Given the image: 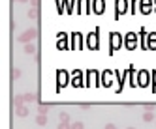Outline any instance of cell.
Here are the masks:
<instances>
[{
  "mask_svg": "<svg viewBox=\"0 0 156 129\" xmlns=\"http://www.w3.org/2000/svg\"><path fill=\"white\" fill-rule=\"evenodd\" d=\"M36 36H38V30H36V28H30V30H26V32L21 34L17 39H19L21 43H32V39L36 38Z\"/></svg>",
  "mask_w": 156,
  "mask_h": 129,
  "instance_id": "obj_1",
  "label": "cell"
},
{
  "mask_svg": "<svg viewBox=\"0 0 156 129\" xmlns=\"http://www.w3.org/2000/svg\"><path fill=\"white\" fill-rule=\"evenodd\" d=\"M87 47H88V49H94V51L100 47V45H98V30L90 32V34L87 36Z\"/></svg>",
  "mask_w": 156,
  "mask_h": 129,
  "instance_id": "obj_2",
  "label": "cell"
},
{
  "mask_svg": "<svg viewBox=\"0 0 156 129\" xmlns=\"http://www.w3.org/2000/svg\"><path fill=\"white\" fill-rule=\"evenodd\" d=\"M120 45H122V36L120 34H111V53L115 51V49H118Z\"/></svg>",
  "mask_w": 156,
  "mask_h": 129,
  "instance_id": "obj_3",
  "label": "cell"
},
{
  "mask_svg": "<svg viewBox=\"0 0 156 129\" xmlns=\"http://www.w3.org/2000/svg\"><path fill=\"white\" fill-rule=\"evenodd\" d=\"M126 6H128V0H117V11H115V17L117 19L126 11Z\"/></svg>",
  "mask_w": 156,
  "mask_h": 129,
  "instance_id": "obj_4",
  "label": "cell"
},
{
  "mask_svg": "<svg viewBox=\"0 0 156 129\" xmlns=\"http://www.w3.org/2000/svg\"><path fill=\"white\" fill-rule=\"evenodd\" d=\"M81 41H83V36H81L79 32L72 34V47H75V49H81Z\"/></svg>",
  "mask_w": 156,
  "mask_h": 129,
  "instance_id": "obj_5",
  "label": "cell"
},
{
  "mask_svg": "<svg viewBox=\"0 0 156 129\" xmlns=\"http://www.w3.org/2000/svg\"><path fill=\"white\" fill-rule=\"evenodd\" d=\"M126 47L136 49V32H130L128 36H126Z\"/></svg>",
  "mask_w": 156,
  "mask_h": 129,
  "instance_id": "obj_6",
  "label": "cell"
},
{
  "mask_svg": "<svg viewBox=\"0 0 156 129\" xmlns=\"http://www.w3.org/2000/svg\"><path fill=\"white\" fill-rule=\"evenodd\" d=\"M105 8V2L104 0H92V10H94L96 13H102Z\"/></svg>",
  "mask_w": 156,
  "mask_h": 129,
  "instance_id": "obj_7",
  "label": "cell"
},
{
  "mask_svg": "<svg viewBox=\"0 0 156 129\" xmlns=\"http://www.w3.org/2000/svg\"><path fill=\"white\" fill-rule=\"evenodd\" d=\"M147 49H156V32H151L147 36Z\"/></svg>",
  "mask_w": 156,
  "mask_h": 129,
  "instance_id": "obj_8",
  "label": "cell"
},
{
  "mask_svg": "<svg viewBox=\"0 0 156 129\" xmlns=\"http://www.w3.org/2000/svg\"><path fill=\"white\" fill-rule=\"evenodd\" d=\"M56 47L60 49H68V41H66V34H58V43H56Z\"/></svg>",
  "mask_w": 156,
  "mask_h": 129,
  "instance_id": "obj_9",
  "label": "cell"
},
{
  "mask_svg": "<svg viewBox=\"0 0 156 129\" xmlns=\"http://www.w3.org/2000/svg\"><path fill=\"white\" fill-rule=\"evenodd\" d=\"M74 86H81L83 84V73H81V71H75V73H74Z\"/></svg>",
  "mask_w": 156,
  "mask_h": 129,
  "instance_id": "obj_10",
  "label": "cell"
},
{
  "mask_svg": "<svg viewBox=\"0 0 156 129\" xmlns=\"http://www.w3.org/2000/svg\"><path fill=\"white\" fill-rule=\"evenodd\" d=\"M56 75H58V86H64L68 82V73L66 71H58Z\"/></svg>",
  "mask_w": 156,
  "mask_h": 129,
  "instance_id": "obj_11",
  "label": "cell"
},
{
  "mask_svg": "<svg viewBox=\"0 0 156 129\" xmlns=\"http://www.w3.org/2000/svg\"><path fill=\"white\" fill-rule=\"evenodd\" d=\"M17 116H21V118L28 116V107H26V105H21V107H17Z\"/></svg>",
  "mask_w": 156,
  "mask_h": 129,
  "instance_id": "obj_12",
  "label": "cell"
},
{
  "mask_svg": "<svg viewBox=\"0 0 156 129\" xmlns=\"http://www.w3.org/2000/svg\"><path fill=\"white\" fill-rule=\"evenodd\" d=\"M147 82H148V73H147V71H139V84L145 86Z\"/></svg>",
  "mask_w": 156,
  "mask_h": 129,
  "instance_id": "obj_13",
  "label": "cell"
},
{
  "mask_svg": "<svg viewBox=\"0 0 156 129\" xmlns=\"http://www.w3.org/2000/svg\"><path fill=\"white\" fill-rule=\"evenodd\" d=\"M36 51H38V49H36L34 43H26V45H25V53L26 54H36Z\"/></svg>",
  "mask_w": 156,
  "mask_h": 129,
  "instance_id": "obj_14",
  "label": "cell"
},
{
  "mask_svg": "<svg viewBox=\"0 0 156 129\" xmlns=\"http://www.w3.org/2000/svg\"><path fill=\"white\" fill-rule=\"evenodd\" d=\"M40 107H38V112L40 114H47V110L49 109H51V105H49V103H38Z\"/></svg>",
  "mask_w": 156,
  "mask_h": 129,
  "instance_id": "obj_15",
  "label": "cell"
},
{
  "mask_svg": "<svg viewBox=\"0 0 156 129\" xmlns=\"http://www.w3.org/2000/svg\"><path fill=\"white\" fill-rule=\"evenodd\" d=\"M36 124L38 125H45L47 124V116H45V114H38V116H36Z\"/></svg>",
  "mask_w": 156,
  "mask_h": 129,
  "instance_id": "obj_16",
  "label": "cell"
},
{
  "mask_svg": "<svg viewBox=\"0 0 156 129\" xmlns=\"http://www.w3.org/2000/svg\"><path fill=\"white\" fill-rule=\"evenodd\" d=\"M25 101H26V103L38 101V96H36V94H25Z\"/></svg>",
  "mask_w": 156,
  "mask_h": 129,
  "instance_id": "obj_17",
  "label": "cell"
},
{
  "mask_svg": "<svg viewBox=\"0 0 156 129\" xmlns=\"http://www.w3.org/2000/svg\"><path fill=\"white\" fill-rule=\"evenodd\" d=\"M151 4H152V0H141V10H143V11H148Z\"/></svg>",
  "mask_w": 156,
  "mask_h": 129,
  "instance_id": "obj_18",
  "label": "cell"
},
{
  "mask_svg": "<svg viewBox=\"0 0 156 129\" xmlns=\"http://www.w3.org/2000/svg\"><path fill=\"white\" fill-rule=\"evenodd\" d=\"M143 109H145V112H154L156 105L154 103H143Z\"/></svg>",
  "mask_w": 156,
  "mask_h": 129,
  "instance_id": "obj_19",
  "label": "cell"
},
{
  "mask_svg": "<svg viewBox=\"0 0 156 129\" xmlns=\"http://www.w3.org/2000/svg\"><path fill=\"white\" fill-rule=\"evenodd\" d=\"M28 17L30 19H38V8H30L28 10Z\"/></svg>",
  "mask_w": 156,
  "mask_h": 129,
  "instance_id": "obj_20",
  "label": "cell"
},
{
  "mask_svg": "<svg viewBox=\"0 0 156 129\" xmlns=\"http://www.w3.org/2000/svg\"><path fill=\"white\" fill-rule=\"evenodd\" d=\"M143 120L145 122H152L154 120V112H143Z\"/></svg>",
  "mask_w": 156,
  "mask_h": 129,
  "instance_id": "obj_21",
  "label": "cell"
},
{
  "mask_svg": "<svg viewBox=\"0 0 156 129\" xmlns=\"http://www.w3.org/2000/svg\"><path fill=\"white\" fill-rule=\"evenodd\" d=\"M60 122H64V124H70V114H68V112H60Z\"/></svg>",
  "mask_w": 156,
  "mask_h": 129,
  "instance_id": "obj_22",
  "label": "cell"
},
{
  "mask_svg": "<svg viewBox=\"0 0 156 129\" xmlns=\"http://www.w3.org/2000/svg\"><path fill=\"white\" fill-rule=\"evenodd\" d=\"M23 103H25V96H17L15 97V107H21Z\"/></svg>",
  "mask_w": 156,
  "mask_h": 129,
  "instance_id": "obj_23",
  "label": "cell"
},
{
  "mask_svg": "<svg viewBox=\"0 0 156 129\" xmlns=\"http://www.w3.org/2000/svg\"><path fill=\"white\" fill-rule=\"evenodd\" d=\"M72 129H85L83 122H74V124H72Z\"/></svg>",
  "mask_w": 156,
  "mask_h": 129,
  "instance_id": "obj_24",
  "label": "cell"
},
{
  "mask_svg": "<svg viewBox=\"0 0 156 129\" xmlns=\"http://www.w3.org/2000/svg\"><path fill=\"white\" fill-rule=\"evenodd\" d=\"M56 129H72V125H70V124H64V122H60Z\"/></svg>",
  "mask_w": 156,
  "mask_h": 129,
  "instance_id": "obj_25",
  "label": "cell"
},
{
  "mask_svg": "<svg viewBox=\"0 0 156 129\" xmlns=\"http://www.w3.org/2000/svg\"><path fill=\"white\" fill-rule=\"evenodd\" d=\"M11 75H13V79H19V77H21V69H13Z\"/></svg>",
  "mask_w": 156,
  "mask_h": 129,
  "instance_id": "obj_26",
  "label": "cell"
},
{
  "mask_svg": "<svg viewBox=\"0 0 156 129\" xmlns=\"http://www.w3.org/2000/svg\"><path fill=\"white\" fill-rule=\"evenodd\" d=\"M105 129H117V125L115 124H107V125H105Z\"/></svg>",
  "mask_w": 156,
  "mask_h": 129,
  "instance_id": "obj_27",
  "label": "cell"
},
{
  "mask_svg": "<svg viewBox=\"0 0 156 129\" xmlns=\"http://www.w3.org/2000/svg\"><path fill=\"white\" fill-rule=\"evenodd\" d=\"M88 107H90L88 103H81V109H83V110H87V109H88Z\"/></svg>",
  "mask_w": 156,
  "mask_h": 129,
  "instance_id": "obj_28",
  "label": "cell"
},
{
  "mask_svg": "<svg viewBox=\"0 0 156 129\" xmlns=\"http://www.w3.org/2000/svg\"><path fill=\"white\" fill-rule=\"evenodd\" d=\"M30 2L34 4V8H38V4H40V0H30Z\"/></svg>",
  "mask_w": 156,
  "mask_h": 129,
  "instance_id": "obj_29",
  "label": "cell"
},
{
  "mask_svg": "<svg viewBox=\"0 0 156 129\" xmlns=\"http://www.w3.org/2000/svg\"><path fill=\"white\" fill-rule=\"evenodd\" d=\"M126 129H136V127H126Z\"/></svg>",
  "mask_w": 156,
  "mask_h": 129,
  "instance_id": "obj_30",
  "label": "cell"
},
{
  "mask_svg": "<svg viewBox=\"0 0 156 129\" xmlns=\"http://www.w3.org/2000/svg\"><path fill=\"white\" fill-rule=\"evenodd\" d=\"M19 2H26V0H19Z\"/></svg>",
  "mask_w": 156,
  "mask_h": 129,
  "instance_id": "obj_31",
  "label": "cell"
}]
</instances>
